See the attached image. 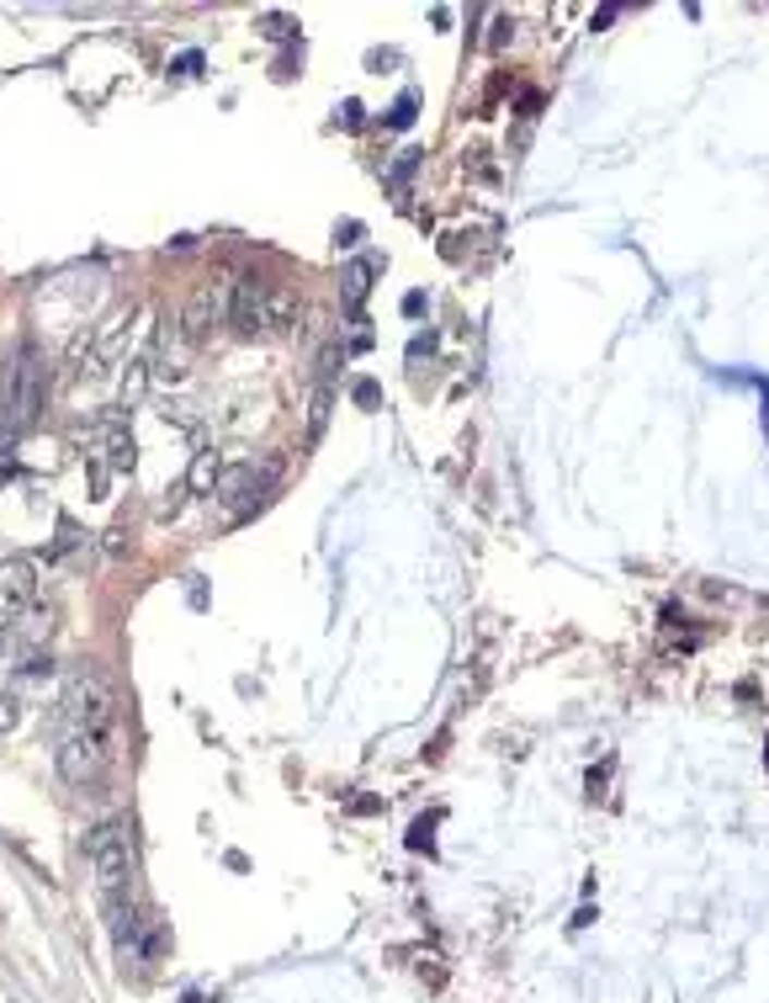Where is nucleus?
Instances as JSON below:
<instances>
[{"mask_svg": "<svg viewBox=\"0 0 769 1003\" xmlns=\"http://www.w3.org/2000/svg\"><path fill=\"white\" fill-rule=\"evenodd\" d=\"M186 346H192L186 335H181V340H170V335H164L160 362H155V377H160V383H175V377L186 372Z\"/></svg>", "mask_w": 769, "mask_h": 1003, "instance_id": "1a4fd4ad", "label": "nucleus"}, {"mask_svg": "<svg viewBox=\"0 0 769 1003\" xmlns=\"http://www.w3.org/2000/svg\"><path fill=\"white\" fill-rule=\"evenodd\" d=\"M212 479H218V457H212V451H203V457H197V468H192V483H186V488H207Z\"/></svg>", "mask_w": 769, "mask_h": 1003, "instance_id": "ddd939ff", "label": "nucleus"}, {"mask_svg": "<svg viewBox=\"0 0 769 1003\" xmlns=\"http://www.w3.org/2000/svg\"><path fill=\"white\" fill-rule=\"evenodd\" d=\"M101 442H107V468H112V473H133V436L107 431Z\"/></svg>", "mask_w": 769, "mask_h": 1003, "instance_id": "9d476101", "label": "nucleus"}, {"mask_svg": "<svg viewBox=\"0 0 769 1003\" xmlns=\"http://www.w3.org/2000/svg\"><path fill=\"white\" fill-rule=\"evenodd\" d=\"M765 764H769V760H765Z\"/></svg>", "mask_w": 769, "mask_h": 1003, "instance_id": "5701e85b", "label": "nucleus"}, {"mask_svg": "<svg viewBox=\"0 0 769 1003\" xmlns=\"http://www.w3.org/2000/svg\"><path fill=\"white\" fill-rule=\"evenodd\" d=\"M351 399L362 403V409H371V403L382 399V388H377V383H366V377H362V383H356V388H351Z\"/></svg>", "mask_w": 769, "mask_h": 1003, "instance_id": "f3484780", "label": "nucleus"}, {"mask_svg": "<svg viewBox=\"0 0 769 1003\" xmlns=\"http://www.w3.org/2000/svg\"><path fill=\"white\" fill-rule=\"evenodd\" d=\"M81 855L90 860V871H96L101 897L133 892V871H138V860H133V823H127V818H107V823H96V829L85 834Z\"/></svg>", "mask_w": 769, "mask_h": 1003, "instance_id": "f257e3e1", "label": "nucleus"}, {"mask_svg": "<svg viewBox=\"0 0 769 1003\" xmlns=\"http://www.w3.org/2000/svg\"><path fill=\"white\" fill-rule=\"evenodd\" d=\"M107 770H112V738H96V733H64L59 738V775L70 786H96Z\"/></svg>", "mask_w": 769, "mask_h": 1003, "instance_id": "20e7f679", "label": "nucleus"}, {"mask_svg": "<svg viewBox=\"0 0 769 1003\" xmlns=\"http://www.w3.org/2000/svg\"><path fill=\"white\" fill-rule=\"evenodd\" d=\"M223 314H229V298H223V287H212V281H207V287H197V292H192V303H186V314H181V324H186L181 335L197 346V340H207V335H212V324L223 319Z\"/></svg>", "mask_w": 769, "mask_h": 1003, "instance_id": "423d86ee", "label": "nucleus"}, {"mask_svg": "<svg viewBox=\"0 0 769 1003\" xmlns=\"http://www.w3.org/2000/svg\"><path fill=\"white\" fill-rule=\"evenodd\" d=\"M266 287L260 277H240L234 281V298H229V324L240 335H266Z\"/></svg>", "mask_w": 769, "mask_h": 1003, "instance_id": "39448f33", "label": "nucleus"}, {"mask_svg": "<svg viewBox=\"0 0 769 1003\" xmlns=\"http://www.w3.org/2000/svg\"><path fill=\"white\" fill-rule=\"evenodd\" d=\"M42 394H48V362H42L33 346L16 351V366L5 372V436H22L33 431L42 409Z\"/></svg>", "mask_w": 769, "mask_h": 1003, "instance_id": "f03ea898", "label": "nucleus"}, {"mask_svg": "<svg viewBox=\"0 0 769 1003\" xmlns=\"http://www.w3.org/2000/svg\"><path fill=\"white\" fill-rule=\"evenodd\" d=\"M345 128H362V101H345Z\"/></svg>", "mask_w": 769, "mask_h": 1003, "instance_id": "aec40b11", "label": "nucleus"}, {"mask_svg": "<svg viewBox=\"0 0 769 1003\" xmlns=\"http://www.w3.org/2000/svg\"><path fill=\"white\" fill-rule=\"evenodd\" d=\"M325 414H329V394H319V399H314V420H308V431H314V436L325 431Z\"/></svg>", "mask_w": 769, "mask_h": 1003, "instance_id": "6ab92c4d", "label": "nucleus"}, {"mask_svg": "<svg viewBox=\"0 0 769 1003\" xmlns=\"http://www.w3.org/2000/svg\"><path fill=\"white\" fill-rule=\"evenodd\" d=\"M297 309H303V303H297L292 287H282V281L266 287V329H292V324H297Z\"/></svg>", "mask_w": 769, "mask_h": 1003, "instance_id": "6e6552de", "label": "nucleus"}, {"mask_svg": "<svg viewBox=\"0 0 769 1003\" xmlns=\"http://www.w3.org/2000/svg\"><path fill=\"white\" fill-rule=\"evenodd\" d=\"M430 829H436V818H419V823L408 829V849H430Z\"/></svg>", "mask_w": 769, "mask_h": 1003, "instance_id": "2eb2a0df", "label": "nucleus"}, {"mask_svg": "<svg viewBox=\"0 0 769 1003\" xmlns=\"http://www.w3.org/2000/svg\"><path fill=\"white\" fill-rule=\"evenodd\" d=\"M118 723V696L101 675H75L64 685V733H96V738H112Z\"/></svg>", "mask_w": 769, "mask_h": 1003, "instance_id": "7ed1b4c3", "label": "nucleus"}, {"mask_svg": "<svg viewBox=\"0 0 769 1003\" xmlns=\"http://www.w3.org/2000/svg\"><path fill=\"white\" fill-rule=\"evenodd\" d=\"M0 601L5 605H33L38 601V568H33V558H5L0 563Z\"/></svg>", "mask_w": 769, "mask_h": 1003, "instance_id": "0eeeda50", "label": "nucleus"}, {"mask_svg": "<svg viewBox=\"0 0 769 1003\" xmlns=\"http://www.w3.org/2000/svg\"><path fill=\"white\" fill-rule=\"evenodd\" d=\"M759 388H765V403H769V383H759Z\"/></svg>", "mask_w": 769, "mask_h": 1003, "instance_id": "412c9836", "label": "nucleus"}, {"mask_svg": "<svg viewBox=\"0 0 769 1003\" xmlns=\"http://www.w3.org/2000/svg\"><path fill=\"white\" fill-rule=\"evenodd\" d=\"M48 669H53L48 653H27V658H22V675H48Z\"/></svg>", "mask_w": 769, "mask_h": 1003, "instance_id": "a211bd4d", "label": "nucleus"}, {"mask_svg": "<svg viewBox=\"0 0 769 1003\" xmlns=\"http://www.w3.org/2000/svg\"><path fill=\"white\" fill-rule=\"evenodd\" d=\"M414 112H419V101H414V96H399V107H393V128H408V122H414Z\"/></svg>", "mask_w": 769, "mask_h": 1003, "instance_id": "dca6fc26", "label": "nucleus"}, {"mask_svg": "<svg viewBox=\"0 0 769 1003\" xmlns=\"http://www.w3.org/2000/svg\"><path fill=\"white\" fill-rule=\"evenodd\" d=\"M0 632H5V611H0Z\"/></svg>", "mask_w": 769, "mask_h": 1003, "instance_id": "4be33fe9", "label": "nucleus"}, {"mask_svg": "<svg viewBox=\"0 0 769 1003\" xmlns=\"http://www.w3.org/2000/svg\"><path fill=\"white\" fill-rule=\"evenodd\" d=\"M16 723H22V701L11 690H0V733H11Z\"/></svg>", "mask_w": 769, "mask_h": 1003, "instance_id": "4468645a", "label": "nucleus"}, {"mask_svg": "<svg viewBox=\"0 0 769 1003\" xmlns=\"http://www.w3.org/2000/svg\"><path fill=\"white\" fill-rule=\"evenodd\" d=\"M260 33H266V38H297V22H292V16H260Z\"/></svg>", "mask_w": 769, "mask_h": 1003, "instance_id": "9b49d317", "label": "nucleus"}, {"mask_svg": "<svg viewBox=\"0 0 769 1003\" xmlns=\"http://www.w3.org/2000/svg\"><path fill=\"white\" fill-rule=\"evenodd\" d=\"M366 277H371V266H366V261H356V266H345V292H351L356 303L366 298Z\"/></svg>", "mask_w": 769, "mask_h": 1003, "instance_id": "f8f14e48", "label": "nucleus"}]
</instances>
